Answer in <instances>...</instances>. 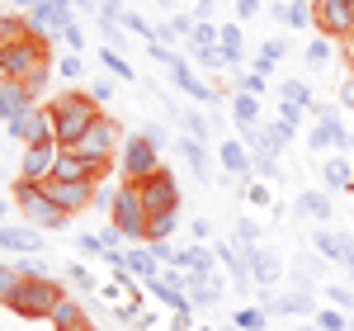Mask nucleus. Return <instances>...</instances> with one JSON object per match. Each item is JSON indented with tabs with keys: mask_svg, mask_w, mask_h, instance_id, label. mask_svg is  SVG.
I'll return each mask as SVG.
<instances>
[{
	"mask_svg": "<svg viewBox=\"0 0 354 331\" xmlns=\"http://www.w3.org/2000/svg\"><path fill=\"white\" fill-rule=\"evenodd\" d=\"M0 218H5V199H0Z\"/></svg>",
	"mask_w": 354,
	"mask_h": 331,
	"instance_id": "63",
	"label": "nucleus"
},
{
	"mask_svg": "<svg viewBox=\"0 0 354 331\" xmlns=\"http://www.w3.org/2000/svg\"><path fill=\"white\" fill-rule=\"evenodd\" d=\"M340 105L354 109V66H350V76H345V85H340Z\"/></svg>",
	"mask_w": 354,
	"mask_h": 331,
	"instance_id": "53",
	"label": "nucleus"
},
{
	"mask_svg": "<svg viewBox=\"0 0 354 331\" xmlns=\"http://www.w3.org/2000/svg\"><path fill=\"white\" fill-rule=\"evenodd\" d=\"M109 222L128 237V242H147V222H151V213H147V204H142V190H137V185L123 180V185L113 190Z\"/></svg>",
	"mask_w": 354,
	"mask_h": 331,
	"instance_id": "5",
	"label": "nucleus"
},
{
	"mask_svg": "<svg viewBox=\"0 0 354 331\" xmlns=\"http://www.w3.org/2000/svg\"><path fill=\"white\" fill-rule=\"evenodd\" d=\"M330 303L340 307V312H354V289H345V284H330Z\"/></svg>",
	"mask_w": 354,
	"mask_h": 331,
	"instance_id": "40",
	"label": "nucleus"
},
{
	"mask_svg": "<svg viewBox=\"0 0 354 331\" xmlns=\"http://www.w3.org/2000/svg\"><path fill=\"white\" fill-rule=\"evenodd\" d=\"M312 15H317L322 38H340V43H345L354 33V0H317Z\"/></svg>",
	"mask_w": 354,
	"mask_h": 331,
	"instance_id": "11",
	"label": "nucleus"
},
{
	"mask_svg": "<svg viewBox=\"0 0 354 331\" xmlns=\"http://www.w3.org/2000/svg\"><path fill=\"white\" fill-rule=\"evenodd\" d=\"M48 76H53V62H48V66H38V71H33V76H28V90H33V95H38V90H43V85H48Z\"/></svg>",
	"mask_w": 354,
	"mask_h": 331,
	"instance_id": "49",
	"label": "nucleus"
},
{
	"mask_svg": "<svg viewBox=\"0 0 354 331\" xmlns=\"http://www.w3.org/2000/svg\"><path fill=\"white\" fill-rule=\"evenodd\" d=\"M189 232H194V242H208V232H213V227H208L203 218H194V227H189Z\"/></svg>",
	"mask_w": 354,
	"mask_h": 331,
	"instance_id": "59",
	"label": "nucleus"
},
{
	"mask_svg": "<svg viewBox=\"0 0 354 331\" xmlns=\"http://www.w3.org/2000/svg\"><path fill=\"white\" fill-rule=\"evenodd\" d=\"M48 109H53V138H57L62 152H66V147H76V142L85 138V128L104 114L100 105H95V95H90V90H62Z\"/></svg>",
	"mask_w": 354,
	"mask_h": 331,
	"instance_id": "1",
	"label": "nucleus"
},
{
	"mask_svg": "<svg viewBox=\"0 0 354 331\" xmlns=\"http://www.w3.org/2000/svg\"><path fill=\"white\" fill-rule=\"evenodd\" d=\"M312 242H317V251H322L326 260H345V251H350L345 242H340V237H330V232H317Z\"/></svg>",
	"mask_w": 354,
	"mask_h": 331,
	"instance_id": "34",
	"label": "nucleus"
},
{
	"mask_svg": "<svg viewBox=\"0 0 354 331\" xmlns=\"http://www.w3.org/2000/svg\"><path fill=\"white\" fill-rule=\"evenodd\" d=\"M279 57H283V43H279V38H265V48H260V57H255V71H260V76L274 71V66H279Z\"/></svg>",
	"mask_w": 354,
	"mask_h": 331,
	"instance_id": "32",
	"label": "nucleus"
},
{
	"mask_svg": "<svg viewBox=\"0 0 354 331\" xmlns=\"http://www.w3.org/2000/svg\"><path fill=\"white\" fill-rule=\"evenodd\" d=\"M0 247L15 251V256H38L48 242H43V232H38V227H28V222H19V227L0 222Z\"/></svg>",
	"mask_w": 354,
	"mask_h": 331,
	"instance_id": "15",
	"label": "nucleus"
},
{
	"mask_svg": "<svg viewBox=\"0 0 354 331\" xmlns=\"http://www.w3.org/2000/svg\"><path fill=\"white\" fill-rule=\"evenodd\" d=\"M302 57H307V66H322V62L330 57V38H317V43H312Z\"/></svg>",
	"mask_w": 354,
	"mask_h": 331,
	"instance_id": "41",
	"label": "nucleus"
},
{
	"mask_svg": "<svg viewBox=\"0 0 354 331\" xmlns=\"http://www.w3.org/2000/svg\"><path fill=\"white\" fill-rule=\"evenodd\" d=\"M236 10H241V19H255L260 15V0H236Z\"/></svg>",
	"mask_w": 354,
	"mask_h": 331,
	"instance_id": "57",
	"label": "nucleus"
},
{
	"mask_svg": "<svg viewBox=\"0 0 354 331\" xmlns=\"http://www.w3.org/2000/svg\"><path fill=\"white\" fill-rule=\"evenodd\" d=\"M279 118L298 128V123H302V105H293V100H283V105H279Z\"/></svg>",
	"mask_w": 354,
	"mask_h": 331,
	"instance_id": "48",
	"label": "nucleus"
},
{
	"mask_svg": "<svg viewBox=\"0 0 354 331\" xmlns=\"http://www.w3.org/2000/svg\"><path fill=\"white\" fill-rule=\"evenodd\" d=\"M66 275L76 279V284H81L85 294H90V289H95V279H90V270H85V265H66Z\"/></svg>",
	"mask_w": 354,
	"mask_h": 331,
	"instance_id": "51",
	"label": "nucleus"
},
{
	"mask_svg": "<svg viewBox=\"0 0 354 331\" xmlns=\"http://www.w3.org/2000/svg\"><path fill=\"white\" fill-rule=\"evenodd\" d=\"M19 284H24V275L15 265H0V307H10V298L19 294Z\"/></svg>",
	"mask_w": 354,
	"mask_h": 331,
	"instance_id": "31",
	"label": "nucleus"
},
{
	"mask_svg": "<svg viewBox=\"0 0 354 331\" xmlns=\"http://www.w3.org/2000/svg\"><path fill=\"white\" fill-rule=\"evenodd\" d=\"M218 156H222V166H227L232 175H250V170H255V156H250V152H245V142H236V138L222 142Z\"/></svg>",
	"mask_w": 354,
	"mask_h": 331,
	"instance_id": "18",
	"label": "nucleus"
},
{
	"mask_svg": "<svg viewBox=\"0 0 354 331\" xmlns=\"http://www.w3.org/2000/svg\"><path fill=\"white\" fill-rule=\"evenodd\" d=\"M57 71H62L66 81H76V76H81V57H62V62H57Z\"/></svg>",
	"mask_w": 354,
	"mask_h": 331,
	"instance_id": "50",
	"label": "nucleus"
},
{
	"mask_svg": "<svg viewBox=\"0 0 354 331\" xmlns=\"http://www.w3.org/2000/svg\"><path fill=\"white\" fill-rule=\"evenodd\" d=\"M218 48H222V62L236 66V62H241V28L227 24V28H222V38H218Z\"/></svg>",
	"mask_w": 354,
	"mask_h": 331,
	"instance_id": "24",
	"label": "nucleus"
},
{
	"mask_svg": "<svg viewBox=\"0 0 354 331\" xmlns=\"http://www.w3.org/2000/svg\"><path fill=\"white\" fill-rule=\"evenodd\" d=\"M279 95H283V100H293V105H302V109H312V105H317V100H312V90H307L302 81H283Z\"/></svg>",
	"mask_w": 354,
	"mask_h": 331,
	"instance_id": "36",
	"label": "nucleus"
},
{
	"mask_svg": "<svg viewBox=\"0 0 354 331\" xmlns=\"http://www.w3.org/2000/svg\"><path fill=\"white\" fill-rule=\"evenodd\" d=\"M345 62H350V66H354V33H350V38H345Z\"/></svg>",
	"mask_w": 354,
	"mask_h": 331,
	"instance_id": "60",
	"label": "nucleus"
},
{
	"mask_svg": "<svg viewBox=\"0 0 354 331\" xmlns=\"http://www.w3.org/2000/svg\"><path fill=\"white\" fill-rule=\"evenodd\" d=\"M15 5H24V10H33V5H43V0H15Z\"/></svg>",
	"mask_w": 354,
	"mask_h": 331,
	"instance_id": "61",
	"label": "nucleus"
},
{
	"mask_svg": "<svg viewBox=\"0 0 354 331\" xmlns=\"http://www.w3.org/2000/svg\"><path fill=\"white\" fill-rule=\"evenodd\" d=\"M57 156H62V147H57L53 138L48 142H28L24 156H19V180L24 185H48L57 170Z\"/></svg>",
	"mask_w": 354,
	"mask_h": 331,
	"instance_id": "8",
	"label": "nucleus"
},
{
	"mask_svg": "<svg viewBox=\"0 0 354 331\" xmlns=\"http://www.w3.org/2000/svg\"><path fill=\"white\" fill-rule=\"evenodd\" d=\"M48 322H53V331H95V327H90V317H85V307L76 303V298H66V294H62V303L53 307Z\"/></svg>",
	"mask_w": 354,
	"mask_h": 331,
	"instance_id": "17",
	"label": "nucleus"
},
{
	"mask_svg": "<svg viewBox=\"0 0 354 331\" xmlns=\"http://www.w3.org/2000/svg\"><path fill=\"white\" fill-rule=\"evenodd\" d=\"M147 247H151V256H156L161 265H180V251L170 247V242H147Z\"/></svg>",
	"mask_w": 354,
	"mask_h": 331,
	"instance_id": "42",
	"label": "nucleus"
},
{
	"mask_svg": "<svg viewBox=\"0 0 354 331\" xmlns=\"http://www.w3.org/2000/svg\"><path fill=\"white\" fill-rule=\"evenodd\" d=\"M307 5H317V0H307Z\"/></svg>",
	"mask_w": 354,
	"mask_h": 331,
	"instance_id": "64",
	"label": "nucleus"
},
{
	"mask_svg": "<svg viewBox=\"0 0 354 331\" xmlns=\"http://www.w3.org/2000/svg\"><path fill=\"white\" fill-rule=\"evenodd\" d=\"M90 95H95V105L104 109V100H109V95H113V85H109V81H95V85H90Z\"/></svg>",
	"mask_w": 354,
	"mask_h": 331,
	"instance_id": "52",
	"label": "nucleus"
},
{
	"mask_svg": "<svg viewBox=\"0 0 354 331\" xmlns=\"http://www.w3.org/2000/svg\"><path fill=\"white\" fill-rule=\"evenodd\" d=\"M194 62L198 66H227L222 62V48H194Z\"/></svg>",
	"mask_w": 354,
	"mask_h": 331,
	"instance_id": "44",
	"label": "nucleus"
},
{
	"mask_svg": "<svg viewBox=\"0 0 354 331\" xmlns=\"http://www.w3.org/2000/svg\"><path fill=\"white\" fill-rule=\"evenodd\" d=\"M245 194H250V204H270V190L265 185H245Z\"/></svg>",
	"mask_w": 354,
	"mask_h": 331,
	"instance_id": "58",
	"label": "nucleus"
},
{
	"mask_svg": "<svg viewBox=\"0 0 354 331\" xmlns=\"http://www.w3.org/2000/svg\"><path fill=\"white\" fill-rule=\"evenodd\" d=\"M180 270H189V275H198V279H213V256L203 247H185L180 251Z\"/></svg>",
	"mask_w": 354,
	"mask_h": 331,
	"instance_id": "21",
	"label": "nucleus"
},
{
	"mask_svg": "<svg viewBox=\"0 0 354 331\" xmlns=\"http://www.w3.org/2000/svg\"><path fill=\"white\" fill-rule=\"evenodd\" d=\"M255 114H260V95H245V90H236V100H232V118L236 123H255Z\"/></svg>",
	"mask_w": 354,
	"mask_h": 331,
	"instance_id": "23",
	"label": "nucleus"
},
{
	"mask_svg": "<svg viewBox=\"0 0 354 331\" xmlns=\"http://www.w3.org/2000/svg\"><path fill=\"white\" fill-rule=\"evenodd\" d=\"M330 147H350V133H345L335 118H330Z\"/></svg>",
	"mask_w": 354,
	"mask_h": 331,
	"instance_id": "55",
	"label": "nucleus"
},
{
	"mask_svg": "<svg viewBox=\"0 0 354 331\" xmlns=\"http://www.w3.org/2000/svg\"><path fill=\"white\" fill-rule=\"evenodd\" d=\"M137 190H142V204H147V213H151V218H156V213H180V185H175V175H170V170L147 175Z\"/></svg>",
	"mask_w": 354,
	"mask_h": 331,
	"instance_id": "10",
	"label": "nucleus"
},
{
	"mask_svg": "<svg viewBox=\"0 0 354 331\" xmlns=\"http://www.w3.org/2000/svg\"><path fill=\"white\" fill-rule=\"evenodd\" d=\"M123 270H128V275H137V279H156V275H161V260L151 256V247H147V251H128Z\"/></svg>",
	"mask_w": 354,
	"mask_h": 331,
	"instance_id": "20",
	"label": "nucleus"
},
{
	"mask_svg": "<svg viewBox=\"0 0 354 331\" xmlns=\"http://www.w3.org/2000/svg\"><path fill=\"white\" fill-rule=\"evenodd\" d=\"M38 105V95L28 90L24 81H0V123H10V118H19Z\"/></svg>",
	"mask_w": 354,
	"mask_h": 331,
	"instance_id": "16",
	"label": "nucleus"
},
{
	"mask_svg": "<svg viewBox=\"0 0 354 331\" xmlns=\"http://www.w3.org/2000/svg\"><path fill=\"white\" fill-rule=\"evenodd\" d=\"M10 138H19L24 147H28V142H48V138H53V109H48V105H33L28 114L10 118Z\"/></svg>",
	"mask_w": 354,
	"mask_h": 331,
	"instance_id": "14",
	"label": "nucleus"
},
{
	"mask_svg": "<svg viewBox=\"0 0 354 331\" xmlns=\"http://www.w3.org/2000/svg\"><path fill=\"white\" fill-rule=\"evenodd\" d=\"M123 28H133L137 38H147V43H156V28L147 24V19H142V15H123Z\"/></svg>",
	"mask_w": 354,
	"mask_h": 331,
	"instance_id": "39",
	"label": "nucleus"
},
{
	"mask_svg": "<svg viewBox=\"0 0 354 331\" xmlns=\"http://www.w3.org/2000/svg\"><path fill=\"white\" fill-rule=\"evenodd\" d=\"M236 237H241L245 247H250V242H255V237H260V227H255V222H236Z\"/></svg>",
	"mask_w": 354,
	"mask_h": 331,
	"instance_id": "56",
	"label": "nucleus"
},
{
	"mask_svg": "<svg viewBox=\"0 0 354 331\" xmlns=\"http://www.w3.org/2000/svg\"><path fill=\"white\" fill-rule=\"evenodd\" d=\"M245 260H250V275H255V284H265V289H270V284H274V270H279V260H270V256L260 251V242H250V247H245Z\"/></svg>",
	"mask_w": 354,
	"mask_h": 331,
	"instance_id": "19",
	"label": "nucleus"
},
{
	"mask_svg": "<svg viewBox=\"0 0 354 331\" xmlns=\"http://www.w3.org/2000/svg\"><path fill=\"white\" fill-rule=\"evenodd\" d=\"M28 28V19H19V15H0V48L10 43V38H19Z\"/></svg>",
	"mask_w": 354,
	"mask_h": 331,
	"instance_id": "37",
	"label": "nucleus"
},
{
	"mask_svg": "<svg viewBox=\"0 0 354 331\" xmlns=\"http://www.w3.org/2000/svg\"><path fill=\"white\" fill-rule=\"evenodd\" d=\"M48 62H53V38L24 28L19 38H10V43L0 48V81H28V76H33L38 66H48Z\"/></svg>",
	"mask_w": 354,
	"mask_h": 331,
	"instance_id": "2",
	"label": "nucleus"
},
{
	"mask_svg": "<svg viewBox=\"0 0 354 331\" xmlns=\"http://www.w3.org/2000/svg\"><path fill=\"white\" fill-rule=\"evenodd\" d=\"M312 322H317L322 331H350V322H354V317H350V312H340V307L330 303V307H322V312H317Z\"/></svg>",
	"mask_w": 354,
	"mask_h": 331,
	"instance_id": "25",
	"label": "nucleus"
},
{
	"mask_svg": "<svg viewBox=\"0 0 354 331\" xmlns=\"http://www.w3.org/2000/svg\"><path fill=\"white\" fill-rule=\"evenodd\" d=\"M185 128H189V138H208V123H203V114H185Z\"/></svg>",
	"mask_w": 354,
	"mask_h": 331,
	"instance_id": "47",
	"label": "nucleus"
},
{
	"mask_svg": "<svg viewBox=\"0 0 354 331\" xmlns=\"http://www.w3.org/2000/svg\"><path fill=\"white\" fill-rule=\"evenodd\" d=\"M307 147H312V152H322V147H330V118L322 123V128H312V133H307Z\"/></svg>",
	"mask_w": 354,
	"mask_h": 331,
	"instance_id": "45",
	"label": "nucleus"
},
{
	"mask_svg": "<svg viewBox=\"0 0 354 331\" xmlns=\"http://www.w3.org/2000/svg\"><path fill=\"white\" fill-rule=\"evenodd\" d=\"M100 62L109 66V76H118V81H133V66H128V57L118 53V48H100Z\"/></svg>",
	"mask_w": 354,
	"mask_h": 331,
	"instance_id": "28",
	"label": "nucleus"
},
{
	"mask_svg": "<svg viewBox=\"0 0 354 331\" xmlns=\"http://www.w3.org/2000/svg\"><path fill=\"white\" fill-rule=\"evenodd\" d=\"M175 222H180V213H156V218L147 222V242H170Z\"/></svg>",
	"mask_w": 354,
	"mask_h": 331,
	"instance_id": "29",
	"label": "nucleus"
},
{
	"mask_svg": "<svg viewBox=\"0 0 354 331\" xmlns=\"http://www.w3.org/2000/svg\"><path fill=\"white\" fill-rule=\"evenodd\" d=\"M15 204H19V213H24L28 227H38V232H57V227H66V208L53 204V194L43 190V185H24V180H15Z\"/></svg>",
	"mask_w": 354,
	"mask_h": 331,
	"instance_id": "4",
	"label": "nucleus"
},
{
	"mask_svg": "<svg viewBox=\"0 0 354 331\" xmlns=\"http://www.w3.org/2000/svg\"><path fill=\"white\" fill-rule=\"evenodd\" d=\"M298 213H307V218H317V222H326V218H330V199H326V194H302V199H298Z\"/></svg>",
	"mask_w": 354,
	"mask_h": 331,
	"instance_id": "26",
	"label": "nucleus"
},
{
	"mask_svg": "<svg viewBox=\"0 0 354 331\" xmlns=\"http://www.w3.org/2000/svg\"><path fill=\"white\" fill-rule=\"evenodd\" d=\"M265 307H270L274 317H279V312H302V317L312 312V317H317V307H312V298H307V294H288V298H265Z\"/></svg>",
	"mask_w": 354,
	"mask_h": 331,
	"instance_id": "22",
	"label": "nucleus"
},
{
	"mask_svg": "<svg viewBox=\"0 0 354 331\" xmlns=\"http://www.w3.org/2000/svg\"><path fill=\"white\" fill-rule=\"evenodd\" d=\"M218 38H222V28H213L208 19H198L189 33V48H218Z\"/></svg>",
	"mask_w": 354,
	"mask_h": 331,
	"instance_id": "33",
	"label": "nucleus"
},
{
	"mask_svg": "<svg viewBox=\"0 0 354 331\" xmlns=\"http://www.w3.org/2000/svg\"><path fill=\"white\" fill-rule=\"evenodd\" d=\"M151 57L170 66V76H175V85H180L185 95H194L198 105H213V100H218V90H208V85L198 81V76H194V66H189V62H185L180 53H170V48H161V43H151Z\"/></svg>",
	"mask_w": 354,
	"mask_h": 331,
	"instance_id": "9",
	"label": "nucleus"
},
{
	"mask_svg": "<svg viewBox=\"0 0 354 331\" xmlns=\"http://www.w3.org/2000/svg\"><path fill=\"white\" fill-rule=\"evenodd\" d=\"M180 152H185V161L194 166V175H198V180H208V161H203V142H198V138H185V142H180Z\"/></svg>",
	"mask_w": 354,
	"mask_h": 331,
	"instance_id": "30",
	"label": "nucleus"
},
{
	"mask_svg": "<svg viewBox=\"0 0 354 331\" xmlns=\"http://www.w3.org/2000/svg\"><path fill=\"white\" fill-rule=\"evenodd\" d=\"M326 180L335 185V190H350V185H354V175H350V161H340V156H335V161H326Z\"/></svg>",
	"mask_w": 354,
	"mask_h": 331,
	"instance_id": "35",
	"label": "nucleus"
},
{
	"mask_svg": "<svg viewBox=\"0 0 354 331\" xmlns=\"http://www.w3.org/2000/svg\"><path fill=\"white\" fill-rule=\"evenodd\" d=\"M66 152H76L81 161H104V166H113V161H118V123H113L109 114H100V118L85 128V138L76 142V147H66Z\"/></svg>",
	"mask_w": 354,
	"mask_h": 331,
	"instance_id": "6",
	"label": "nucleus"
},
{
	"mask_svg": "<svg viewBox=\"0 0 354 331\" xmlns=\"http://www.w3.org/2000/svg\"><path fill=\"white\" fill-rule=\"evenodd\" d=\"M241 90H245V95H270V85H265V76H260V71H245V76H241Z\"/></svg>",
	"mask_w": 354,
	"mask_h": 331,
	"instance_id": "43",
	"label": "nucleus"
},
{
	"mask_svg": "<svg viewBox=\"0 0 354 331\" xmlns=\"http://www.w3.org/2000/svg\"><path fill=\"white\" fill-rule=\"evenodd\" d=\"M293 331H322V327H317V322H312V327H293Z\"/></svg>",
	"mask_w": 354,
	"mask_h": 331,
	"instance_id": "62",
	"label": "nucleus"
},
{
	"mask_svg": "<svg viewBox=\"0 0 354 331\" xmlns=\"http://www.w3.org/2000/svg\"><path fill=\"white\" fill-rule=\"evenodd\" d=\"M71 10H76V0H43V5L28 10V28L43 33V38H62L71 24Z\"/></svg>",
	"mask_w": 354,
	"mask_h": 331,
	"instance_id": "12",
	"label": "nucleus"
},
{
	"mask_svg": "<svg viewBox=\"0 0 354 331\" xmlns=\"http://www.w3.org/2000/svg\"><path fill=\"white\" fill-rule=\"evenodd\" d=\"M57 303H62V284H57L53 275H33V279H24L19 294L10 298V312H15V317H28V322H48Z\"/></svg>",
	"mask_w": 354,
	"mask_h": 331,
	"instance_id": "3",
	"label": "nucleus"
},
{
	"mask_svg": "<svg viewBox=\"0 0 354 331\" xmlns=\"http://www.w3.org/2000/svg\"><path fill=\"white\" fill-rule=\"evenodd\" d=\"M118 170H123L128 185H142L147 175L165 170V166H161V147L147 138V133H133V138L123 142V166H118Z\"/></svg>",
	"mask_w": 354,
	"mask_h": 331,
	"instance_id": "7",
	"label": "nucleus"
},
{
	"mask_svg": "<svg viewBox=\"0 0 354 331\" xmlns=\"http://www.w3.org/2000/svg\"><path fill=\"white\" fill-rule=\"evenodd\" d=\"M62 43H66V48H81V43H85V33H81L76 24H66V33H62Z\"/></svg>",
	"mask_w": 354,
	"mask_h": 331,
	"instance_id": "54",
	"label": "nucleus"
},
{
	"mask_svg": "<svg viewBox=\"0 0 354 331\" xmlns=\"http://www.w3.org/2000/svg\"><path fill=\"white\" fill-rule=\"evenodd\" d=\"M43 190L53 194V204H62L66 213H85L90 204H95V180H48Z\"/></svg>",
	"mask_w": 354,
	"mask_h": 331,
	"instance_id": "13",
	"label": "nucleus"
},
{
	"mask_svg": "<svg viewBox=\"0 0 354 331\" xmlns=\"http://www.w3.org/2000/svg\"><path fill=\"white\" fill-rule=\"evenodd\" d=\"M283 24L312 28V24H317V15H312V5H307V0H293V5H283Z\"/></svg>",
	"mask_w": 354,
	"mask_h": 331,
	"instance_id": "27",
	"label": "nucleus"
},
{
	"mask_svg": "<svg viewBox=\"0 0 354 331\" xmlns=\"http://www.w3.org/2000/svg\"><path fill=\"white\" fill-rule=\"evenodd\" d=\"M236 327L241 331H265V307H241V312H236Z\"/></svg>",
	"mask_w": 354,
	"mask_h": 331,
	"instance_id": "38",
	"label": "nucleus"
},
{
	"mask_svg": "<svg viewBox=\"0 0 354 331\" xmlns=\"http://www.w3.org/2000/svg\"><path fill=\"white\" fill-rule=\"evenodd\" d=\"M76 247H81V256H104V242H100V237H90V232H85V237H76Z\"/></svg>",
	"mask_w": 354,
	"mask_h": 331,
	"instance_id": "46",
	"label": "nucleus"
}]
</instances>
